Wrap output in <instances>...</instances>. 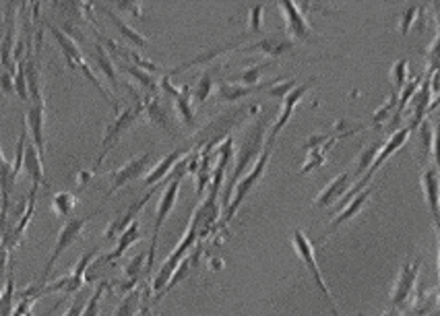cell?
I'll return each instance as SVG.
<instances>
[{"label":"cell","instance_id":"cell-36","mask_svg":"<svg viewBox=\"0 0 440 316\" xmlns=\"http://www.w3.org/2000/svg\"><path fill=\"white\" fill-rule=\"evenodd\" d=\"M106 289H108V283H106V281H102V283L98 285V289L91 294V298L87 300V304H85L83 315L81 316H100V310H102V300H104Z\"/></svg>","mask_w":440,"mask_h":316},{"label":"cell","instance_id":"cell-21","mask_svg":"<svg viewBox=\"0 0 440 316\" xmlns=\"http://www.w3.org/2000/svg\"><path fill=\"white\" fill-rule=\"evenodd\" d=\"M157 190H159V186H153V188L147 192L145 197H143V199H139L137 203H133V205L124 211V213H120V215L112 221L110 225H108V230L104 232V238H106V240H112L114 236H120V234H122V232H124L131 223H133V221H137V215L145 209V205L151 201V197H153Z\"/></svg>","mask_w":440,"mask_h":316},{"label":"cell","instance_id":"cell-18","mask_svg":"<svg viewBox=\"0 0 440 316\" xmlns=\"http://www.w3.org/2000/svg\"><path fill=\"white\" fill-rule=\"evenodd\" d=\"M277 79H267V81H260L258 85H240V83H232V81H220L218 83V100L220 102H238V100H244L248 96H255V93H265Z\"/></svg>","mask_w":440,"mask_h":316},{"label":"cell","instance_id":"cell-29","mask_svg":"<svg viewBox=\"0 0 440 316\" xmlns=\"http://www.w3.org/2000/svg\"><path fill=\"white\" fill-rule=\"evenodd\" d=\"M220 70V67L215 65V67H207V69L203 70V74H201V79L196 81V87H194V102L196 104H205L207 102V98L213 93V87H215V72Z\"/></svg>","mask_w":440,"mask_h":316},{"label":"cell","instance_id":"cell-1","mask_svg":"<svg viewBox=\"0 0 440 316\" xmlns=\"http://www.w3.org/2000/svg\"><path fill=\"white\" fill-rule=\"evenodd\" d=\"M269 120H271V114H262L258 118L257 112H255V120L244 126L240 139H234V172H232V178H229V182L225 186V195H223V205L225 207H227V203L232 199L234 186L240 182L242 176L253 168V164L257 162L258 155L262 153Z\"/></svg>","mask_w":440,"mask_h":316},{"label":"cell","instance_id":"cell-49","mask_svg":"<svg viewBox=\"0 0 440 316\" xmlns=\"http://www.w3.org/2000/svg\"><path fill=\"white\" fill-rule=\"evenodd\" d=\"M32 304H34V300H23L21 304H19V308H17V315L15 316H23L29 308H32Z\"/></svg>","mask_w":440,"mask_h":316},{"label":"cell","instance_id":"cell-50","mask_svg":"<svg viewBox=\"0 0 440 316\" xmlns=\"http://www.w3.org/2000/svg\"><path fill=\"white\" fill-rule=\"evenodd\" d=\"M397 312H399L397 308H389V310H387L382 316H397Z\"/></svg>","mask_w":440,"mask_h":316},{"label":"cell","instance_id":"cell-46","mask_svg":"<svg viewBox=\"0 0 440 316\" xmlns=\"http://www.w3.org/2000/svg\"><path fill=\"white\" fill-rule=\"evenodd\" d=\"M0 89H2V93H6V96L15 91V85H13V74H11V72H6L4 69L0 70Z\"/></svg>","mask_w":440,"mask_h":316},{"label":"cell","instance_id":"cell-4","mask_svg":"<svg viewBox=\"0 0 440 316\" xmlns=\"http://www.w3.org/2000/svg\"><path fill=\"white\" fill-rule=\"evenodd\" d=\"M242 114L244 110L242 107H234L229 112H221L218 114L213 120H209L192 139H190V147L192 149H199V147H209V149H215V145H220L221 140H225L229 137V131L242 120Z\"/></svg>","mask_w":440,"mask_h":316},{"label":"cell","instance_id":"cell-45","mask_svg":"<svg viewBox=\"0 0 440 316\" xmlns=\"http://www.w3.org/2000/svg\"><path fill=\"white\" fill-rule=\"evenodd\" d=\"M118 11H126V13H131L135 19H143V8H141V4L139 2H116L114 4Z\"/></svg>","mask_w":440,"mask_h":316},{"label":"cell","instance_id":"cell-22","mask_svg":"<svg viewBox=\"0 0 440 316\" xmlns=\"http://www.w3.org/2000/svg\"><path fill=\"white\" fill-rule=\"evenodd\" d=\"M192 151H194V149H192L190 145H186V147H182V149H176V151H172L170 155H166V157H164V159H161V162H159V164H157V166L149 172V174H147L143 184H145V186H157V184H159L166 176L172 172V168H174V166H178V164H180V159H184V157H186L188 153H192Z\"/></svg>","mask_w":440,"mask_h":316},{"label":"cell","instance_id":"cell-28","mask_svg":"<svg viewBox=\"0 0 440 316\" xmlns=\"http://www.w3.org/2000/svg\"><path fill=\"white\" fill-rule=\"evenodd\" d=\"M420 162L426 164L428 157H436V149H434V143H436V133H434V126L430 124V120H424L420 126Z\"/></svg>","mask_w":440,"mask_h":316},{"label":"cell","instance_id":"cell-5","mask_svg":"<svg viewBox=\"0 0 440 316\" xmlns=\"http://www.w3.org/2000/svg\"><path fill=\"white\" fill-rule=\"evenodd\" d=\"M141 114H143V100H137V104L128 105L126 110H120V112L116 114V118L106 126V135H104V139H102V153H100V157H98V162H95L93 174H95L98 168L104 164V159L108 157L112 147L122 139V135H126V133L133 129V124L139 120Z\"/></svg>","mask_w":440,"mask_h":316},{"label":"cell","instance_id":"cell-47","mask_svg":"<svg viewBox=\"0 0 440 316\" xmlns=\"http://www.w3.org/2000/svg\"><path fill=\"white\" fill-rule=\"evenodd\" d=\"M85 304H87V302H85V298L76 296V298H74V302L71 304V308H69V312H67L65 316H81L83 315V308H85Z\"/></svg>","mask_w":440,"mask_h":316},{"label":"cell","instance_id":"cell-2","mask_svg":"<svg viewBox=\"0 0 440 316\" xmlns=\"http://www.w3.org/2000/svg\"><path fill=\"white\" fill-rule=\"evenodd\" d=\"M209 209L213 211V209H218V207H215V203H213V201L205 199V201H203V205H199L196 211H194V215L190 217V223H188V228H186V232H184L180 244L176 246V248L170 252V256L164 261L161 269H159V271H157V275L153 277V283H151V291L155 294V296H153V300H157V296L164 291V287L168 285V281L172 279V275H174V271L178 269V265H180L184 258L188 256V250L192 248V244H194V242H196V238H199V232H201V225H203V217H205V213H207Z\"/></svg>","mask_w":440,"mask_h":316},{"label":"cell","instance_id":"cell-16","mask_svg":"<svg viewBox=\"0 0 440 316\" xmlns=\"http://www.w3.org/2000/svg\"><path fill=\"white\" fill-rule=\"evenodd\" d=\"M352 182H356V180H354V176H352L349 170H345V172H341L339 176H335L329 184L314 197L312 207H314V209H327L331 205L339 203L341 197L352 188Z\"/></svg>","mask_w":440,"mask_h":316},{"label":"cell","instance_id":"cell-48","mask_svg":"<svg viewBox=\"0 0 440 316\" xmlns=\"http://www.w3.org/2000/svg\"><path fill=\"white\" fill-rule=\"evenodd\" d=\"M91 176H93V170H89V172H79V174L74 176V178H76V180H74L76 188H83V186L91 180Z\"/></svg>","mask_w":440,"mask_h":316},{"label":"cell","instance_id":"cell-7","mask_svg":"<svg viewBox=\"0 0 440 316\" xmlns=\"http://www.w3.org/2000/svg\"><path fill=\"white\" fill-rule=\"evenodd\" d=\"M271 147H265L262 149V153L258 155V159L253 164V168L246 172V174L240 178V182L234 186V192H232V199H229V203H227V207H225V221H229L234 215H236V211L240 209V205H242V201L253 192V188L257 186L258 182L262 180V176L267 172V168H269V159H271Z\"/></svg>","mask_w":440,"mask_h":316},{"label":"cell","instance_id":"cell-12","mask_svg":"<svg viewBox=\"0 0 440 316\" xmlns=\"http://www.w3.org/2000/svg\"><path fill=\"white\" fill-rule=\"evenodd\" d=\"M420 269H422V261H411V263L401 265V271H399L397 281L393 285V291H391V308L399 310L407 304V300L411 298L413 287L418 283V277H420Z\"/></svg>","mask_w":440,"mask_h":316},{"label":"cell","instance_id":"cell-34","mask_svg":"<svg viewBox=\"0 0 440 316\" xmlns=\"http://www.w3.org/2000/svg\"><path fill=\"white\" fill-rule=\"evenodd\" d=\"M378 145H368V147H364L362 149V153L356 157V164H354V170H349L352 172V176H354V180L358 182L362 176L366 174L368 172V168L372 166V162H374V157H376V153H378Z\"/></svg>","mask_w":440,"mask_h":316},{"label":"cell","instance_id":"cell-13","mask_svg":"<svg viewBox=\"0 0 440 316\" xmlns=\"http://www.w3.org/2000/svg\"><path fill=\"white\" fill-rule=\"evenodd\" d=\"M151 157H153V153H151V151H145V153L133 157L131 162H126L122 168H118V170L110 172L108 176H110L112 184L110 188H108V197L116 195L122 186H126L128 182H133V180H137V178H141V176L145 174L149 164H151Z\"/></svg>","mask_w":440,"mask_h":316},{"label":"cell","instance_id":"cell-30","mask_svg":"<svg viewBox=\"0 0 440 316\" xmlns=\"http://www.w3.org/2000/svg\"><path fill=\"white\" fill-rule=\"evenodd\" d=\"M95 65L102 69V72L108 77V81L112 83L114 89H118L120 81H118V72H116V65H114V58L108 54V50L98 41L95 44Z\"/></svg>","mask_w":440,"mask_h":316},{"label":"cell","instance_id":"cell-24","mask_svg":"<svg viewBox=\"0 0 440 316\" xmlns=\"http://www.w3.org/2000/svg\"><path fill=\"white\" fill-rule=\"evenodd\" d=\"M98 8H100V11H104V15L110 19L114 25H116V29L124 35V37H126L133 46H137V48H149V46H151V41L147 39L145 35L139 34L137 29H133V27H131V25H128V23H126V21H124V19H122L116 11H114V8H110L108 4H98Z\"/></svg>","mask_w":440,"mask_h":316},{"label":"cell","instance_id":"cell-51","mask_svg":"<svg viewBox=\"0 0 440 316\" xmlns=\"http://www.w3.org/2000/svg\"><path fill=\"white\" fill-rule=\"evenodd\" d=\"M6 164H8V162L4 159V155H2V149H0V170H2V168H4Z\"/></svg>","mask_w":440,"mask_h":316},{"label":"cell","instance_id":"cell-19","mask_svg":"<svg viewBox=\"0 0 440 316\" xmlns=\"http://www.w3.org/2000/svg\"><path fill=\"white\" fill-rule=\"evenodd\" d=\"M409 129L407 126H404V129H399V131H395L391 137H389V140L378 149V153H376V157H374V162H372V166L368 168V172L360 180H364L366 184H370V180H372V176L376 174L380 168H382V164L391 157V155H395L401 147L405 145V140L409 139Z\"/></svg>","mask_w":440,"mask_h":316},{"label":"cell","instance_id":"cell-11","mask_svg":"<svg viewBox=\"0 0 440 316\" xmlns=\"http://www.w3.org/2000/svg\"><path fill=\"white\" fill-rule=\"evenodd\" d=\"M95 256H98V250L85 252V254L81 256V261L76 263V267H74L71 275L54 281V283L41 285V287L37 289V296H41V294H52V291H62V294H76V291H81L83 283L87 279L85 273H87V269H89V265H91V261H93Z\"/></svg>","mask_w":440,"mask_h":316},{"label":"cell","instance_id":"cell-6","mask_svg":"<svg viewBox=\"0 0 440 316\" xmlns=\"http://www.w3.org/2000/svg\"><path fill=\"white\" fill-rule=\"evenodd\" d=\"M98 213H100V211H93V213H89V215H83V217H71V219L62 225V230H60V234H58V238H56L54 250H52V254H50V258H48V265L44 267V273H41L39 283H46V281L50 279V275H52V271H54L58 258L62 256V252L69 250V248L83 236L87 223H89Z\"/></svg>","mask_w":440,"mask_h":316},{"label":"cell","instance_id":"cell-35","mask_svg":"<svg viewBox=\"0 0 440 316\" xmlns=\"http://www.w3.org/2000/svg\"><path fill=\"white\" fill-rule=\"evenodd\" d=\"M76 207V197L73 192H56L52 197V209L58 217H69Z\"/></svg>","mask_w":440,"mask_h":316},{"label":"cell","instance_id":"cell-20","mask_svg":"<svg viewBox=\"0 0 440 316\" xmlns=\"http://www.w3.org/2000/svg\"><path fill=\"white\" fill-rule=\"evenodd\" d=\"M25 124L32 131V143L36 145L39 157L46 155V102L44 104H32L25 112Z\"/></svg>","mask_w":440,"mask_h":316},{"label":"cell","instance_id":"cell-14","mask_svg":"<svg viewBox=\"0 0 440 316\" xmlns=\"http://www.w3.org/2000/svg\"><path fill=\"white\" fill-rule=\"evenodd\" d=\"M143 112H145L147 120L166 131L168 135H174V129H176V114L172 112V107L161 102L157 96H149V98H143Z\"/></svg>","mask_w":440,"mask_h":316},{"label":"cell","instance_id":"cell-33","mask_svg":"<svg viewBox=\"0 0 440 316\" xmlns=\"http://www.w3.org/2000/svg\"><path fill=\"white\" fill-rule=\"evenodd\" d=\"M120 67H122L124 72H128L133 79H137V81L141 83V87H145L151 96H159V81H157L151 72H147V70H143V69H137V67L126 65V62H122Z\"/></svg>","mask_w":440,"mask_h":316},{"label":"cell","instance_id":"cell-27","mask_svg":"<svg viewBox=\"0 0 440 316\" xmlns=\"http://www.w3.org/2000/svg\"><path fill=\"white\" fill-rule=\"evenodd\" d=\"M143 238V234H141V228H139V221H133L122 234H120V238H118V244L116 248L112 250L110 254H106V256H102L100 261L102 263H112V261H118L131 246L135 244V242H139Z\"/></svg>","mask_w":440,"mask_h":316},{"label":"cell","instance_id":"cell-10","mask_svg":"<svg viewBox=\"0 0 440 316\" xmlns=\"http://www.w3.org/2000/svg\"><path fill=\"white\" fill-rule=\"evenodd\" d=\"M314 83H319V77H310L308 81H304V83L295 85L292 91L284 98V105H281V110H279V116H277V120L273 122V126H271V129H269V133H267L265 147H271V149H273L275 139H277V137H279V133L286 129V124L290 122V118H292V114L295 112L298 104L304 100V96L312 89V85H314Z\"/></svg>","mask_w":440,"mask_h":316},{"label":"cell","instance_id":"cell-32","mask_svg":"<svg viewBox=\"0 0 440 316\" xmlns=\"http://www.w3.org/2000/svg\"><path fill=\"white\" fill-rule=\"evenodd\" d=\"M273 65H277L275 60H265V62H260V65H253V67H248L246 70H242L240 74H236V77H232V83H240V85H258L260 83V79H262V72L267 69H271Z\"/></svg>","mask_w":440,"mask_h":316},{"label":"cell","instance_id":"cell-9","mask_svg":"<svg viewBox=\"0 0 440 316\" xmlns=\"http://www.w3.org/2000/svg\"><path fill=\"white\" fill-rule=\"evenodd\" d=\"M292 246L295 248L298 256L304 261L306 269L310 271V275H312L314 283L319 285V289L323 291L325 300L329 302L331 312H333V316H339V310H337V306H335V302H333V296H331L329 285L325 283V279H323V273H321V269H319V265H316V256H314V244L308 240V236H306L302 230H293L292 232Z\"/></svg>","mask_w":440,"mask_h":316},{"label":"cell","instance_id":"cell-42","mask_svg":"<svg viewBox=\"0 0 440 316\" xmlns=\"http://www.w3.org/2000/svg\"><path fill=\"white\" fill-rule=\"evenodd\" d=\"M407 72H409V65L405 58H399L393 67H391V79H393V85L401 91L405 83H407Z\"/></svg>","mask_w":440,"mask_h":316},{"label":"cell","instance_id":"cell-37","mask_svg":"<svg viewBox=\"0 0 440 316\" xmlns=\"http://www.w3.org/2000/svg\"><path fill=\"white\" fill-rule=\"evenodd\" d=\"M397 110V93H393L385 104L380 105L376 112H374V116H372V120H370V124L372 126H382L385 122H389L391 120V114Z\"/></svg>","mask_w":440,"mask_h":316},{"label":"cell","instance_id":"cell-17","mask_svg":"<svg viewBox=\"0 0 440 316\" xmlns=\"http://www.w3.org/2000/svg\"><path fill=\"white\" fill-rule=\"evenodd\" d=\"M370 192H372V188L366 186V188H364V190H360V192H358V195H356V197H354V199H352V201H349L343 209L337 211V213H335V217L329 221L327 230L319 236V240H316V242H323L325 238H329L333 232H337V230H339V225H343L345 221H349L352 217H356L360 211L364 209V207H366V203L370 201Z\"/></svg>","mask_w":440,"mask_h":316},{"label":"cell","instance_id":"cell-8","mask_svg":"<svg viewBox=\"0 0 440 316\" xmlns=\"http://www.w3.org/2000/svg\"><path fill=\"white\" fill-rule=\"evenodd\" d=\"M277 8L281 11L284 19H286V35L292 39L293 44L302 41H316L319 35L314 34L312 25L308 23L306 19V13L302 11V4L300 2H293V0H279L277 2Z\"/></svg>","mask_w":440,"mask_h":316},{"label":"cell","instance_id":"cell-40","mask_svg":"<svg viewBox=\"0 0 440 316\" xmlns=\"http://www.w3.org/2000/svg\"><path fill=\"white\" fill-rule=\"evenodd\" d=\"M298 83H295V79H277L267 91H265V96H271V98H279V100H284L290 91H292L293 87H295Z\"/></svg>","mask_w":440,"mask_h":316},{"label":"cell","instance_id":"cell-25","mask_svg":"<svg viewBox=\"0 0 440 316\" xmlns=\"http://www.w3.org/2000/svg\"><path fill=\"white\" fill-rule=\"evenodd\" d=\"M244 41V37H238L234 44H225V46H220V48H215V50H207V52H203V54H199L196 58H192V60H188V62H184L182 67H176V69L168 70L166 72V77H172V74H180L184 70L192 69V67H199V65H207V62H213V60H218L220 56L223 54H227V52H232V50H238V46Z\"/></svg>","mask_w":440,"mask_h":316},{"label":"cell","instance_id":"cell-38","mask_svg":"<svg viewBox=\"0 0 440 316\" xmlns=\"http://www.w3.org/2000/svg\"><path fill=\"white\" fill-rule=\"evenodd\" d=\"M434 308H436V291H430V294L418 296L409 316H422L426 315V312H430V310H434Z\"/></svg>","mask_w":440,"mask_h":316},{"label":"cell","instance_id":"cell-44","mask_svg":"<svg viewBox=\"0 0 440 316\" xmlns=\"http://www.w3.org/2000/svg\"><path fill=\"white\" fill-rule=\"evenodd\" d=\"M420 6L415 4V6H411L409 11H405L404 15H401V19H399V34L401 35H407L409 34V29H411V25H413V21H415V17L420 15Z\"/></svg>","mask_w":440,"mask_h":316},{"label":"cell","instance_id":"cell-3","mask_svg":"<svg viewBox=\"0 0 440 316\" xmlns=\"http://www.w3.org/2000/svg\"><path fill=\"white\" fill-rule=\"evenodd\" d=\"M188 174V162L186 157L180 159V164L176 166V174H172L170 178V184L166 186L159 203H157V215H155V221H153V236H151V246H149V252H147V265L145 271L149 273L151 267H153V261H155V250H157V238H159V232H161V225L166 223V219L170 217V213L174 209L176 201H178V195H180V186H182V178Z\"/></svg>","mask_w":440,"mask_h":316},{"label":"cell","instance_id":"cell-41","mask_svg":"<svg viewBox=\"0 0 440 316\" xmlns=\"http://www.w3.org/2000/svg\"><path fill=\"white\" fill-rule=\"evenodd\" d=\"M327 164V155H325V147H319V149H312L308 151V159L306 164L302 166L300 174H306V172H312L314 168H321Z\"/></svg>","mask_w":440,"mask_h":316},{"label":"cell","instance_id":"cell-39","mask_svg":"<svg viewBox=\"0 0 440 316\" xmlns=\"http://www.w3.org/2000/svg\"><path fill=\"white\" fill-rule=\"evenodd\" d=\"M13 85H15L17 96H19L23 102H29V91H27V79H25V67H23V60H19V65H17L15 77H13Z\"/></svg>","mask_w":440,"mask_h":316},{"label":"cell","instance_id":"cell-26","mask_svg":"<svg viewBox=\"0 0 440 316\" xmlns=\"http://www.w3.org/2000/svg\"><path fill=\"white\" fill-rule=\"evenodd\" d=\"M23 168H25V172L32 176V180H34V186L39 188L41 184L44 186H48V180H46V176H44V166H41V157H39V153H37L36 145L32 143V140L27 139L25 143V155H23Z\"/></svg>","mask_w":440,"mask_h":316},{"label":"cell","instance_id":"cell-23","mask_svg":"<svg viewBox=\"0 0 440 316\" xmlns=\"http://www.w3.org/2000/svg\"><path fill=\"white\" fill-rule=\"evenodd\" d=\"M420 182H422V190L426 195V201L430 205V211H432V217H434V223L439 225V170L436 166H430L426 168L422 176H420Z\"/></svg>","mask_w":440,"mask_h":316},{"label":"cell","instance_id":"cell-31","mask_svg":"<svg viewBox=\"0 0 440 316\" xmlns=\"http://www.w3.org/2000/svg\"><path fill=\"white\" fill-rule=\"evenodd\" d=\"M143 302H145L143 291L141 289H133V291H128L122 298V302L114 310V316H137L139 310H141V306H143Z\"/></svg>","mask_w":440,"mask_h":316},{"label":"cell","instance_id":"cell-15","mask_svg":"<svg viewBox=\"0 0 440 316\" xmlns=\"http://www.w3.org/2000/svg\"><path fill=\"white\" fill-rule=\"evenodd\" d=\"M293 48H295V44H293L288 35L277 34L267 35V37H262V39H257V41L251 44V46H242L240 52H246V54H248V52H260V54H265L269 60H277L279 56L292 52Z\"/></svg>","mask_w":440,"mask_h":316},{"label":"cell","instance_id":"cell-43","mask_svg":"<svg viewBox=\"0 0 440 316\" xmlns=\"http://www.w3.org/2000/svg\"><path fill=\"white\" fill-rule=\"evenodd\" d=\"M251 17H248V29L253 32V34H258V32H262V17H265V4H255L253 8H251V13H248Z\"/></svg>","mask_w":440,"mask_h":316}]
</instances>
